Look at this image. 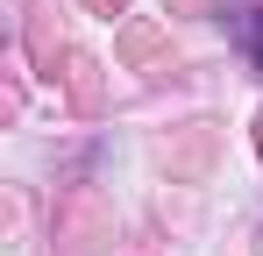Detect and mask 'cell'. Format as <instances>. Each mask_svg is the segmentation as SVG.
<instances>
[{"instance_id": "obj_1", "label": "cell", "mask_w": 263, "mask_h": 256, "mask_svg": "<svg viewBox=\"0 0 263 256\" xmlns=\"http://www.w3.org/2000/svg\"><path fill=\"white\" fill-rule=\"evenodd\" d=\"M242 36H249V64H256V71H263V7H256V14H249V22H242Z\"/></svg>"}, {"instance_id": "obj_2", "label": "cell", "mask_w": 263, "mask_h": 256, "mask_svg": "<svg viewBox=\"0 0 263 256\" xmlns=\"http://www.w3.org/2000/svg\"><path fill=\"white\" fill-rule=\"evenodd\" d=\"M92 7H121V0H92Z\"/></svg>"}, {"instance_id": "obj_3", "label": "cell", "mask_w": 263, "mask_h": 256, "mask_svg": "<svg viewBox=\"0 0 263 256\" xmlns=\"http://www.w3.org/2000/svg\"><path fill=\"white\" fill-rule=\"evenodd\" d=\"M256 150H263V121H256Z\"/></svg>"}]
</instances>
